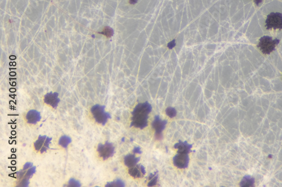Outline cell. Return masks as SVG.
<instances>
[{"instance_id": "obj_1", "label": "cell", "mask_w": 282, "mask_h": 187, "mask_svg": "<svg viewBox=\"0 0 282 187\" xmlns=\"http://www.w3.org/2000/svg\"><path fill=\"white\" fill-rule=\"evenodd\" d=\"M151 110L152 106L147 102L137 105L132 112L131 126L141 129L145 128L147 125L148 114Z\"/></svg>"}, {"instance_id": "obj_2", "label": "cell", "mask_w": 282, "mask_h": 187, "mask_svg": "<svg viewBox=\"0 0 282 187\" xmlns=\"http://www.w3.org/2000/svg\"><path fill=\"white\" fill-rule=\"evenodd\" d=\"M105 106L97 105H94L91 109V112L94 118L98 123L105 125L108 119L111 118V115L108 112H105Z\"/></svg>"}, {"instance_id": "obj_3", "label": "cell", "mask_w": 282, "mask_h": 187, "mask_svg": "<svg viewBox=\"0 0 282 187\" xmlns=\"http://www.w3.org/2000/svg\"><path fill=\"white\" fill-rule=\"evenodd\" d=\"M279 42V41L277 39L273 40L270 37H262L259 39L258 47L264 54H270L274 50L275 46Z\"/></svg>"}, {"instance_id": "obj_4", "label": "cell", "mask_w": 282, "mask_h": 187, "mask_svg": "<svg viewBox=\"0 0 282 187\" xmlns=\"http://www.w3.org/2000/svg\"><path fill=\"white\" fill-rule=\"evenodd\" d=\"M266 27L268 29L271 28L282 29V14L279 13L269 14L266 20Z\"/></svg>"}, {"instance_id": "obj_5", "label": "cell", "mask_w": 282, "mask_h": 187, "mask_svg": "<svg viewBox=\"0 0 282 187\" xmlns=\"http://www.w3.org/2000/svg\"><path fill=\"white\" fill-rule=\"evenodd\" d=\"M97 151L99 156L103 160H106L114 155L115 153V148L111 143L106 142L105 144H99L98 146Z\"/></svg>"}, {"instance_id": "obj_6", "label": "cell", "mask_w": 282, "mask_h": 187, "mask_svg": "<svg viewBox=\"0 0 282 187\" xmlns=\"http://www.w3.org/2000/svg\"><path fill=\"white\" fill-rule=\"evenodd\" d=\"M52 138L46 136L40 135L37 141L34 143V147L37 152L44 153L49 148Z\"/></svg>"}, {"instance_id": "obj_7", "label": "cell", "mask_w": 282, "mask_h": 187, "mask_svg": "<svg viewBox=\"0 0 282 187\" xmlns=\"http://www.w3.org/2000/svg\"><path fill=\"white\" fill-rule=\"evenodd\" d=\"M189 163V157L188 153H178L173 157V164L180 169H185L187 168Z\"/></svg>"}, {"instance_id": "obj_8", "label": "cell", "mask_w": 282, "mask_h": 187, "mask_svg": "<svg viewBox=\"0 0 282 187\" xmlns=\"http://www.w3.org/2000/svg\"><path fill=\"white\" fill-rule=\"evenodd\" d=\"M167 123V120H162L159 116L155 117L152 125L156 131V137L157 139L162 138V132L165 129Z\"/></svg>"}, {"instance_id": "obj_9", "label": "cell", "mask_w": 282, "mask_h": 187, "mask_svg": "<svg viewBox=\"0 0 282 187\" xmlns=\"http://www.w3.org/2000/svg\"><path fill=\"white\" fill-rule=\"evenodd\" d=\"M44 102L47 105H50L54 109H56L60 102L58 98V93L56 92H49L44 96Z\"/></svg>"}, {"instance_id": "obj_10", "label": "cell", "mask_w": 282, "mask_h": 187, "mask_svg": "<svg viewBox=\"0 0 282 187\" xmlns=\"http://www.w3.org/2000/svg\"><path fill=\"white\" fill-rule=\"evenodd\" d=\"M41 116L40 113L35 110H29L26 115V120L27 123L31 124H36L40 121Z\"/></svg>"}, {"instance_id": "obj_11", "label": "cell", "mask_w": 282, "mask_h": 187, "mask_svg": "<svg viewBox=\"0 0 282 187\" xmlns=\"http://www.w3.org/2000/svg\"><path fill=\"white\" fill-rule=\"evenodd\" d=\"M193 146L189 144L187 142H182L180 141L178 143L174 145V148L178 149V153H189L191 151V148Z\"/></svg>"}, {"instance_id": "obj_12", "label": "cell", "mask_w": 282, "mask_h": 187, "mask_svg": "<svg viewBox=\"0 0 282 187\" xmlns=\"http://www.w3.org/2000/svg\"><path fill=\"white\" fill-rule=\"evenodd\" d=\"M139 159V157H136L133 155H128L124 157V163L128 167L132 168L136 165Z\"/></svg>"}, {"instance_id": "obj_13", "label": "cell", "mask_w": 282, "mask_h": 187, "mask_svg": "<svg viewBox=\"0 0 282 187\" xmlns=\"http://www.w3.org/2000/svg\"><path fill=\"white\" fill-rule=\"evenodd\" d=\"M129 174L130 175L135 178H139L143 177V174L142 173L140 166H137V167L133 166L130 168L129 170Z\"/></svg>"}, {"instance_id": "obj_14", "label": "cell", "mask_w": 282, "mask_h": 187, "mask_svg": "<svg viewBox=\"0 0 282 187\" xmlns=\"http://www.w3.org/2000/svg\"><path fill=\"white\" fill-rule=\"evenodd\" d=\"M71 142V138L67 136H63L60 137L59 140V145L61 147L67 148L68 146Z\"/></svg>"}, {"instance_id": "obj_15", "label": "cell", "mask_w": 282, "mask_h": 187, "mask_svg": "<svg viewBox=\"0 0 282 187\" xmlns=\"http://www.w3.org/2000/svg\"><path fill=\"white\" fill-rule=\"evenodd\" d=\"M254 179L249 176L245 177L241 183V187H252L254 184Z\"/></svg>"}, {"instance_id": "obj_16", "label": "cell", "mask_w": 282, "mask_h": 187, "mask_svg": "<svg viewBox=\"0 0 282 187\" xmlns=\"http://www.w3.org/2000/svg\"><path fill=\"white\" fill-rule=\"evenodd\" d=\"M125 186V184L120 179H117L114 182H112L107 183L105 187H124Z\"/></svg>"}, {"instance_id": "obj_17", "label": "cell", "mask_w": 282, "mask_h": 187, "mask_svg": "<svg viewBox=\"0 0 282 187\" xmlns=\"http://www.w3.org/2000/svg\"><path fill=\"white\" fill-rule=\"evenodd\" d=\"M99 33L102 34L103 35L105 36L108 38H110L111 37L113 36V35L114 34V30L112 29V28H111V27H105V28L103 29V30L102 31V32H99Z\"/></svg>"}, {"instance_id": "obj_18", "label": "cell", "mask_w": 282, "mask_h": 187, "mask_svg": "<svg viewBox=\"0 0 282 187\" xmlns=\"http://www.w3.org/2000/svg\"><path fill=\"white\" fill-rule=\"evenodd\" d=\"M157 178H158V176H157V173H155L154 174H151L149 176L150 182L148 183V187H153L155 185H156L157 183Z\"/></svg>"}, {"instance_id": "obj_19", "label": "cell", "mask_w": 282, "mask_h": 187, "mask_svg": "<svg viewBox=\"0 0 282 187\" xmlns=\"http://www.w3.org/2000/svg\"><path fill=\"white\" fill-rule=\"evenodd\" d=\"M166 114L170 118H174L177 115V111L173 107H168L166 110Z\"/></svg>"}, {"instance_id": "obj_20", "label": "cell", "mask_w": 282, "mask_h": 187, "mask_svg": "<svg viewBox=\"0 0 282 187\" xmlns=\"http://www.w3.org/2000/svg\"><path fill=\"white\" fill-rule=\"evenodd\" d=\"M68 187H81V184L78 180L74 179V178H71L69 179V182H68Z\"/></svg>"}, {"instance_id": "obj_21", "label": "cell", "mask_w": 282, "mask_h": 187, "mask_svg": "<svg viewBox=\"0 0 282 187\" xmlns=\"http://www.w3.org/2000/svg\"><path fill=\"white\" fill-rule=\"evenodd\" d=\"M176 46V41L175 40H173L172 41L169 42L168 45V47L169 49H172L174 46Z\"/></svg>"}, {"instance_id": "obj_22", "label": "cell", "mask_w": 282, "mask_h": 187, "mask_svg": "<svg viewBox=\"0 0 282 187\" xmlns=\"http://www.w3.org/2000/svg\"><path fill=\"white\" fill-rule=\"evenodd\" d=\"M32 163H31V162H27L26 164L24 165V168H23V169L26 170V169H29V168H31V167H32Z\"/></svg>"}, {"instance_id": "obj_23", "label": "cell", "mask_w": 282, "mask_h": 187, "mask_svg": "<svg viewBox=\"0 0 282 187\" xmlns=\"http://www.w3.org/2000/svg\"><path fill=\"white\" fill-rule=\"evenodd\" d=\"M133 152L135 153H139L141 154L142 153V151L139 147H135L133 149Z\"/></svg>"}, {"instance_id": "obj_24", "label": "cell", "mask_w": 282, "mask_h": 187, "mask_svg": "<svg viewBox=\"0 0 282 187\" xmlns=\"http://www.w3.org/2000/svg\"><path fill=\"white\" fill-rule=\"evenodd\" d=\"M140 168H141V171H142V174L144 175L146 174V170H145V168L144 167V166H142L141 165L140 166Z\"/></svg>"}, {"instance_id": "obj_25", "label": "cell", "mask_w": 282, "mask_h": 187, "mask_svg": "<svg viewBox=\"0 0 282 187\" xmlns=\"http://www.w3.org/2000/svg\"><path fill=\"white\" fill-rule=\"evenodd\" d=\"M138 0H130V4H135L137 2Z\"/></svg>"}, {"instance_id": "obj_26", "label": "cell", "mask_w": 282, "mask_h": 187, "mask_svg": "<svg viewBox=\"0 0 282 187\" xmlns=\"http://www.w3.org/2000/svg\"><path fill=\"white\" fill-rule=\"evenodd\" d=\"M261 1H262V0H255V1H254L255 3H256L257 5H258Z\"/></svg>"}]
</instances>
